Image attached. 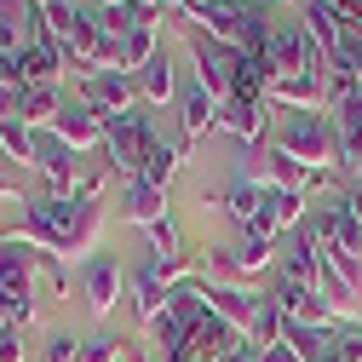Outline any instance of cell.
Here are the masks:
<instances>
[{
  "label": "cell",
  "mask_w": 362,
  "mask_h": 362,
  "mask_svg": "<svg viewBox=\"0 0 362 362\" xmlns=\"http://www.w3.org/2000/svg\"><path fill=\"white\" fill-rule=\"evenodd\" d=\"M270 144L288 150L305 167H339V144H334V115L328 110H288L282 127L270 132Z\"/></svg>",
  "instance_id": "1"
},
{
  "label": "cell",
  "mask_w": 362,
  "mask_h": 362,
  "mask_svg": "<svg viewBox=\"0 0 362 362\" xmlns=\"http://www.w3.org/2000/svg\"><path fill=\"white\" fill-rule=\"evenodd\" d=\"M150 139H156V132H150L144 104L127 110V115H110V121H104V161H110V173L139 178V161H144V144H150Z\"/></svg>",
  "instance_id": "2"
},
{
  "label": "cell",
  "mask_w": 362,
  "mask_h": 362,
  "mask_svg": "<svg viewBox=\"0 0 362 362\" xmlns=\"http://www.w3.org/2000/svg\"><path fill=\"white\" fill-rule=\"evenodd\" d=\"M75 282H81V299H86V316L93 322H110V310L121 305V288H127V270H121V259L115 253H93L81 270H75Z\"/></svg>",
  "instance_id": "3"
},
{
  "label": "cell",
  "mask_w": 362,
  "mask_h": 362,
  "mask_svg": "<svg viewBox=\"0 0 362 362\" xmlns=\"http://www.w3.org/2000/svg\"><path fill=\"white\" fill-rule=\"evenodd\" d=\"M190 58H196V86H207L218 104L236 93V64H242V52L218 47V40H207V35L196 29V35H190Z\"/></svg>",
  "instance_id": "4"
},
{
  "label": "cell",
  "mask_w": 362,
  "mask_h": 362,
  "mask_svg": "<svg viewBox=\"0 0 362 362\" xmlns=\"http://www.w3.org/2000/svg\"><path fill=\"white\" fill-rule=\"evenodd\" d=\"M40 185H47V196H75V178H81V156L52 139V132H40V144H35V167H29Z\"/></svg>",
  "instance_id": "5"
},
{
  "label": "cell",
  "mask_w": 362,
  "mask_h": 362,
  "mask_svg": "<svg viewBox=\"0 0 362 362\" xmlns=\"http://www.w3.org/2000/svg\"><path fill=\"white\" fill-rule=\"evenodd\" d=\"M47 132L64 139L75 156H81V150H104V115L86 104V98H64V110H58V121H52Z\"/></svg>",
  "instance_id": "6"
},
{
  "label": "cell",
  "mask_w": 362,
  "mask_h": 362,
  "mask_svg": "<svg viewBox=\"0 0 362 362\" xmlns=\"http://www.w3.org/2000/svg\"><path fill=\"white\" fill-rule=\"evenodd\" d=\"M75 98H86V104H93V110L110 121V115H127V110H139V81H132L127 69H98V75L86 81Z\"/></svg>",
  "instance_id": "7"
},
{
  "label": "cell",
  "mask_w": 362,
  "mask_h": 362,
  "mask_svg": "<svg viewBox=\"0 0 362 362\" xmlns=\"http://www.w3.org/2000/svg\"><path fill=\"white\" fill-rule=\"evenodd\" d=\"M213 127H218V98L207 93V86H196V81L178 86V139H173V144L190 150L196 139H207Z\"/></svg>",
  "instance_id": "8"
},
{
  "label": "cell",
  "mask_w": 362,
  "mask_h": 362,
  "mask_svg": "<svg viewBox=\"0 0 362 362\" xmlns=\"http://www.w3.org/2000/svg\"><path fill=\"white\" fill-rule=\"evenodd\" d=\"M328 115H334L339 173H345V185H351V178H362V93H351V98H345V104H334Z\"/></svg>",
  "instance_id": "9"
},
{
  "label": "cell",
  "mask_w": 362,
  "mask_h": 362,
  "mask_svg": "<svg viewBox=\"0 0 362 362\" xmlns=\"http://www.w3.org/2000/svg\"><path fill=\"white\" fill-rule=\"evenodd\" d=\"M207 316L230 322V328L247 339L253 316H259V293H253V288H242V282H207Z\"/></svg>",
  "instance_id": "10"
},
{
  "label": "cell",
  "mask_w": 362,
  "mask_h": 362,
  "mask_svg": "<svg viewBox=\"0 0 362 362\" xmlns=\"http://www.w3.org/2000/svg\"><path fill=\"white\" fill-rule=\"evenodd\" d=\"M218 127L242 144H270V104H247V98H224L218 104Z\"/></svg>",
  "instance_id": "11"
},
{
  "label": "cell",
  "mask_w": 362,
  "mask_h": 362,
  "mask_svg": "<svg viewBox=\"0 0 362 362\" xmlns=\"http://www.w3.org/2000/svg\"><path fill=\"white\" fill-rule=\"evenodd\" d=\"M132 81H139V104H144V110H167V104H178V86H185V81H178V69H173V52L150 58Z\"/></svg>",
  "instance_id": "12"
},
{
  "label": "cell",
  "mask_w": 362,
  "mask_h": 362,
  "mask_svg": "<svg viewBox=\"0 0 362 362\" xmlns=\"http://www.w3.org/2000/svg\"><path fill=\"white\" fill-rule=\"evenodd\" d=\"M127 288H132V316H139L144 328L156 322V316L167 310V299H173V288L161 282V270H156V259H144L139 270H132V276H127Z\"/></svg>",
  "instance_id": "13"
},
{
  "label": "cell",
  "mask_w": 362,
  "mask_h": 362,
  "mask_svg": "<svg viewBox=\"0 0 362 362\" xmlns=\"http://www.w3.org/2000/svg\"><path fill=\"white\" fill-rule=\"evenodd\" d=\"M236 345H247L230 322H218V316H207V322H196V334H190V362H224V356H230Z\"/></svg>",
  "instance_id": "14"
},
{
  "label": "cell",
  "mask_w": 362,
  "mask_h": 362,
  "mask_svg": "<svg viewBox=\"0 0 362 362\" xmlns=\"http://www.w3.org/2000/svg\"><path fill=\"white\" fill-rule=\"evenodd\" d=\"M18 69H23V86H35V81H58L64 86V47H58L52 35L35 40V47L18 52Z\"/></svg>",
  "instance_id": "15"
},
{
  "label": "cell",
  "mask_w": 362,
  "mask_h": 362,
  "mask_svg": "<svg viewBox=\"0 0 362 362\" xmlns=\"http://www.w3.org/2000/svg\"><path fill=\"white\" fill-rule=\"evenodd\" d=\"M58 110H64V86H58V81H35V86H23L18 115H23L35 132H47V127L58 121Z\"/></svg>",
  "instance_id": "16"
},
{
  "label": "cell",
  "mask_w": 362,
  "mask_h": 362,
  "mask_svg": "<svg viewBox=\"0 0 362 362\" xmlns=\"http://www.w3.org/2000/svg\"><path fill=\"white\" fill-rule=\"evenodd\" d=\"M121 218H132V224H156V218H167V190L144 185V178H127V190H121Z\"/></svg>",
  "instance_id": "17"
},
{
  "label": "cell",
  "mask_w": 362,
  "mask_h": 362,
  "mask_svg": "<svg viewBox=\"0 0 362 362\" xmlns=\"http://www.w3.org/2000/svg\"><path fill=\"white\" fill-rule=\"evenodd\" d=\"M282 345H288L299 362H328V356H334V328H316V322H288V328H282Z\"/></svg>",
  "instance_id": "18"
},
{
  "label": "cell",
  "mask_w": 362,
  "mask_h": 362,
  "mask_svg": "<svg viewBox=\"0 0 362 362\" xmlns=\"http://www.w3.org/2000/svg\"><path fill=\"white\" fill-rule=\"evenodd\" d=\"M259 207H264V185H253V178L230 173V185H224V218H230L236 230H247Z\"/></svg>",
  "instance_id": "19"
},
{
  "label": "cell",
  "mask_w": 362,
  "mask_h": 362,
  "mask_svg": "<svg viewBox=\"0 0 362 362\" xmlns=\"http://www.w3.org/2000/svg\"><path fill=\"white\" fill-rule=\"evenodd\" d=\"M35 144H40V132L23 115H0V156L12 167H35Z\"/></svg>",
  "instance_id": "20"
},
{
  "label": "cell",
  "mask_w": 362,
  "mask_h": 362,
  "mask_svg": "<svg viewBox=\"0 0 362 362\" xmlns=\"http://www.w3.org/2000/svg\"><path fill=\"white\" fill-rule=\"evenodd\" d=\"M270 81H276V69H270V58H264V52H242V64H236V93H230V98L264 104Z\"/></svg>",
  "instance_id": "21"
},
{
  "label": "cell",
  "mask_w": 362,
  "mask_h": 362,
  "mask_svg": "<svg viewBox=\"0 0 362 362\" xmlns=\"http://www.w3.org/2000/svg\"><path fill=\"white\" fill-rule=\"evenodd\" d=\"M150 58H161V29H156V18H144L139 29H127V40H121V69H127V75H139Z\"/></svg>",
  "instance_id": "22"
},
{
  "label": "cell",
  "mask_w": 362,
  "mask_h": 362,
  "mask_svg": "<svg viewBox=\"0 0 362 362\" xmlns=\"http://www.w3.org/2000/svg\"><path fill=\"white\" fill-rule=\"evenodd\" d=\"M178 161H185V150H178V144L150 139V144H144V161H139V178H144V185H156V190H167L173 173H178Z\"/></svg>",
  "instance_id": "23"
},
{
  "label": "cell",
  "mask_w": 362,
  "mask_h": 362,
  "mask_svg": "<svg viewBox=\"0 0 362 362\" xmlns=\"http://www.w3.org/2000/svg\"><path fill=\"white\" fill-rule=\"evenodd\" d=\"M264 213H270V230H276V236H282V230L293 236L299 224H305V213H310V207H305V196H299V190H264Z\"/></svg>",
  "instance_id": "24"
},
{
  "label": "cell",
  "mask_w": 362,
  "mask_h": 362,
  "mask_svg": "<svg viewBox=\"0 0 362 362\" xmlns=\"http://www.w3.org/2000/svg\"><path fill=\"white\" fill-rule=\"evenodd\" d=\"M93 18H98V29H104L110 40H127V29H139L150 12H139L132 0H115V6H93Z\"/></svg>",
  "instance_id": "25"
},
{
  "label": "cell",
  "mask_w": 362,
  "mask_h": 362,
  "mask_svg": "<svg viewBox=\"0 0 362 362\" xmlns=\"http://www.w3.org/2000/svg\"><path fill=\"white\" fill-rule=\"evenodd\" d=\"M282 328H288V316L270 305V299H259V316H253V328H247V345H253V351L282 345Z\"/></svg>",
  "instance_id": "26"
},
{
  "label": "cell",
  "mask_w": 362,
  "mask_h": 362,
  "mask_svg": "<svg viewBox=\"0 0 362 362\" xmlns=\"http://www.w3.org/2000/svg\"><path fill=\"white\" fill-rule=\"evenodd\" d=\"M144 236H150V259H178V253H185V236H178V224H173V218L144 224Z\"/></svg>",
  "instance_id": "27"
},
{
  "label": "cell",
  "mask_w": 362,
  "mask_h": 362,
  "mask_svg": "<svg viewBox=\"0 0 362 362\" xmlns=\"http://www.w3.org/2000/svg\"><path fill=\"white\" fill-rule=\"evenodd\" d=\"M18 104H23V69L18 58L0 52V115H18Z\"/></svg>",
  "instance_id": "28"
},
{
  "label": "cell",
  "mask_w": 362,
  "mask_h": 362,
  "mask_svg": "<svg viewBox=\"0 0 362 362\" xmlns=\"http://www.w3.org/2000/svg\"><path fill=\"white\" fill-rule=\"evenodd\" d=\"M334 362H362V322L334 328Z\"/></svg>",
  "instance_id": "29"
},
{
  "label": "cell",
  "mask_w": 362,
  "mask_h": 362,
  "mask_svg": "<svg viewBox=\"0 0 362 362\" xmlns=\"http://www.w3.org/2000/svg\"><path fill=\"white\" fill-rule=\"evenodd\" d=\"M0 362H29V328L0 322Z\"/></svg>",
  "instance_id": "30"
},
{
  "label": "cell",
  "mask_w": 362,
  "mask_h": 362,
  "mask_svg": "<svg viewBox=\"0 0 362 362\" xmlns=\"http://www.w3.org/2000/svg\"><path fill=\"white\" fill-rule=\"evenodd\" d=\"M121 339L115 334H93V339H81V362H121Z\"/></svg>",
  "instance_id": "31"
},
{
  "label": "cell",
  "mask_w": 362,
  "mask_h": 362,
  "mask_svg": "<svg viewBox=\"0 0 362 362\" xmlns=\"http://www.w3.org/2000/svg\"><path fill=\"white\" fill-rule=\"evenodd\" d=\"M40 362H81V339H75V334H47Z\"/></svg>",
  "instance_id": "32"
},
{
  "label": "cell",
  "mask_w": 362,
  "mask_h": 362,
  "mask_svg": "<svg viewBox=\"0 0 362 362\" xmlns=\"http://www.w3.org/2000/svg\"><path fill=\"white\" fill-rule=\"evenodd\" d=\"M339 207H345V213H351V218L362 224V178H351V185L339 190Z\"/></svg>",
  "instance_id": "33"
},
{
  "label": "cell",
  "mask_w": 362,
  "mask_h": 362,
  "mask_svg": "<svg viewBox=\"0 0 362 362\" xmlns=\"http://www.w3.org/2000/svg\"><path fill=\"white\" fill-rule=\"evenodd\" d=\"M259 362H299L288 345H270V351H259Z\"/></svg>",
  "instance_id": "34"
},
{
  "label": "cell",
  "mask_w": 362,
  "mask_h": 362,
  "mask_svg": "<svg viewBox=\"0 0 362 362\" xmlns=\"http://www.w3.org/2000/svg\"><path fill=\"white\" fill-rule=\"evenodd\" d=\"M351 75H356V86H362V52H356V64H351Z\"/></svg>",
  "instance_id": "35"
},
{
  "label": "cell",
  "mask_w": 362,
  "mask_h": 362,
  "mask_svg": "<svg viewBox=\"0 0 362 362\" xmlns=\"http://www.w3.org/2000/svg\"><path fill=\"white\" fill-rule=\"evenodd\" d=\"M35 6H58V0H35Z\"/></svg>",
  "instance_id": "36"
},
{
  "label": "cell",
  "mask_w": 362,
  "mask_h": 362,
  "mask_svg": "<svg viewBox=\"0 0 362 362\" xmlns=\"http://www.w3.org/2000/svg\"><path fill=\"white\" fill-rule=\"evenodd\" d=\"M98 6H115V0H98Z\"/></svg>",
  "instance_id": "37"
},
{
  "label": "cell",
  "mask_w": 362,
  "mask_h": 362,
  "mask_svg": "<svg viewBox=\"0 0 362 362\" xmlns=\"http://www.w3.org/2000/svg\"><path fill=\"white\" fill-rule=\"evenodd\" d=\"M259 6H270V0H259Z\"/></svg>",
  "instance_id": "38"
},
{
  "label": "cell",
  "mask_w": 362,
  "mask_h": 362,
  "mask_svg": "<svg viewBox=\"0 0 362 362\" xmlns=\"http://www.w3.org/2000/svg\"><path fill=\"white\" fill-rule=\"evenodd\" d=\"M328 362H334V356H328Z\"/></svg>",
  "instance_id": "39"
}]
</instances>
